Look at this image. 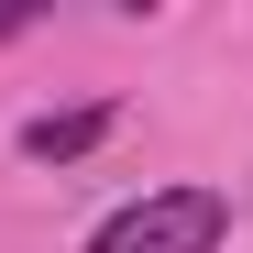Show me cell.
I'll return each mask as SVG.
<instances>
[{
    "label": "cell",
    "instance_id": "obj_3",
    "mask_svg": "<svg viewBox=\"0 0 253 253\" xmlns=\"http://www.w3.org/2000/svg\"><path fill=\"white\" fill-rule=\"evenodd\" d=\"M22 22H33V11H22V0H0V44H11V33H22Z\"/></svg>",
    "mask_w": 253,
    "mask_h": 253
},
{
    "label": "cell",
    "instance_id": "obj_1",
    "mask_svg": "<svg viewBox=\"0 0 253 253\" xmlns=\"http://www.w3.org/2000/svg\"><path fill=\"white\" fill-rule=\"evenodd\" d=\"M231 242V198L220 187H143L132 209H110L88 253H220Z\"/></svg>",
    "mask_w": 253,
    "mask_h": 253
},
{
    "label": "cell",
    "instance_id": "obj_2",
    "mask_svg": "<svg viewBox=\"0 0 253 253\" xmlns=\"http://www.w3.org/2000/svg\"><path fill=\"white\" fill-rule=\"evenodd\" d=\"M99 132H110V110H44V121H22V154L33 165H77Z\"/></svg>",
    "mask_w": 253,
    "mask_h": 253
}]
</instances>
